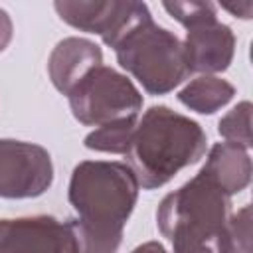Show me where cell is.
I'll list each match as a JSON object with an SVG mask.
<instances>
[{"label": "cell", "mask_w": 253, "mask_h": 253, "mask_svg": "<svg viewBox=\"0 0 253 253\" xmlns=\"http://www.w3.org/2000/svg\"><path fill=\"white\" fill-rule=\"evenodd\" d=\"M0 253H81L75 227L51 215L0 219Z\"/></svg>", "instance_id": "ba28073f"}, {"label": "cell", "mask_w": 253, "mask_h": 253, "mask_svg": "<svg viewBox=\"0 0 253 253\" xmlns=\"http://www.w3.org/2000/svg\"><path fill=\"white\" fill-rule=\"evenodd\" d=\"M55 12L69 26L99 34L113 49L142 22L150 10L142 2H55Z\"/></svg>", "instance_id": "8992f818"}, {"label": "cell", "mask_w": 253, "mask_h": 253, "mask_svg": "<svg viewBox=\"0 0 253 253\" xmlns=\"http://www.w3.org/2000/svg\"><path fill=\"white\" fill-rule=\"evenodd\" d=\"M186 34L184 49L188 57L190 73H217L225 71L233 59L235 36L229 26L217 20V14L208 16L190 24Z\"/></svg>", "instance_id": "9c48e42d"}, {"label": "cell", "mask_w": 253, "mask_h": 253, "mask_svg": "<svg viewBox=\"0 0 253 253\" xmlns=\"http://www.w3.org/2000/svg\"><path fill=\"white\" fill-rule=\"evenodd\" d=\"M217 132L233 144H239L243 148L251 146V103L241 101L235 105L221 121L217 126Z\"/></svg>", "instance_id": "9a60e30c"}, {"label": "cell", "mask_w": 253, "mask_h": 253, "mask_svg": "<svg viewBox=\"0 0 253 253\" xmlns=\"http://www.w3.org/2000/svg\"><path fill=\"white\" fill-rule=\"evenodd\" d=\"M217 253H251V208L243 206L235 213H231L217 239H215Z\"/></svg>", "instance_id": "5bb4252c"}, {"label": "cell", "mask_w": 253, "mask_h": 253, "mask_svg": "<svg viewBox=\"0 0 253 253\" xmlns=\"http://www.w3.org/2000/svg\"><path fill=\"white\" fill-rule=\"evenodd\" d=\"M138 180L128 164L87 160L75 166L69 202L81 253H117L123 229L134 210Z\"/></svg>", "instance_id": "6da1fadb"}, {"label": "cell", "mask_w": 253, "mask_h": 253, "mask_svg": "<svg viewBox=\"0 0 253 253\" xmlns=\"http://www.w3.org/2000/svg\"><path fill=\"white\" fill-rule=\"evenodd\" d=\"M233 95H235V89L225 79L215 75H202L190 81L178 93V101L196 113L211 115L223 105H227L233 99Z\"/></svg>", "instance_id": "7c38bea8"}, {"label": "cell", "mask_w": 253, "mask_h": 253, "mask_svg": "<svg viewBox=\"0 0 253 253\" xmlns=\"http://www.w3.org/2000/svg\"><path fill=\"white\" fill-rule=\"evenodd\" d=\"M227 217L229 196L202 172L168 194L156 211L158 229L172 241V249H215V239Z\"/></svg>", "instance_id": "3957f363"}, {"label": "cell", "mask_w": 253, "mask_h": 253, "mask_svg": "<svg viewBox=\"0 0 253 253\" xmlns=\"http://www.w3.org/2000/svg\"><path fill=\"white\" fill-rule=\"evenodd\" d=\"M206 146L208 136L196 121L158 105L150 107L136 123L126 156L138 186L154 190L182 168L198 162Z\"/></svg>", "instance_id": "7a4b0ae2"}, {"label": "cell", "mask_w": 253, "mask_h": 253, "mask_svg": "<svg viewBox=\"0 0 253 253\" xmlns=\"http://www.w3.org/2000/svg\"><path fill=\"white\" fill-rule=\"evenodd\" d=\"M67 97L73 117L95 126L138 117L142 109V95L132 81L105 65L95 67Z\"/></svg>", "instance_id": "5b68a950"}, {"label": "cell", "mask_w": 253, "mask_h": 253, "mask_svg": "<svg viewBox=\"0 0 253 253\" xmlns=\"http://www.w3.org/2000/svg\"><path fill=\"white\" fill-rule=\"evenodd\" d=\"M123 69L132 73L152 95H164L178 87L188 75V57L180 38L150 20L134 28L117 47Z\"/></svg>", "instance_id": "277c9868"}, {"label": "cell", "mask_w": 253, "mask_h": 253, "mask_svg": "<svg viewBox=\"0 0 253 253\" xmlns=\"http://www.w3.org/2000/svg\"><path fill=\"white\" fill-rule=\"evenodd\" d=\"M103 65V55L97 43L85 38H65L61 40L47 61L51 83L69 95L95 67Z\"/></svg>", "instance_id": "30bf717a"}, {"label": "cell", "mask_w": 253, "mask_h": 253, "mask_svg": "<svg viewBox=\"0 0 253 253\" xmlns=\"http://www.w3.org/2000/svg\"><path fill=\"white\" fill-rule=\"evenodd\" d=\"M138 119H119L107 125H101L91 134L85 136V146L99 152H113V154H126L132 142V134L136 128Z\"/></svg>", "instance_id": "4fadbf2b"}, {"label": "cell", "mask_w": 253, "mask_h": 253, "mask_svg": "<svg viewBox=\"0 0 253 253\" xmlns=\"http://www.w3.org/2000/svg\"><path fill=\"white\" fill-rule=\"evenodd\" d=\"M206 174L215 186L221 188L223 194L229 198L241 192L251 178V158L247 148L233 144V142H217L211 146L204 168L200 170Z\"/></svg>", "instance_id": "8fae6325"}, {"label": "cell", "mask_w": 253, "mask_h": 253, "mask_svg": "<svg viewBox=\"0 0 253 253\" xmlns=\"http://www.w3.org/2000/svg\"><path fill=\"white\" fill-rule=\"evenodd\" d=\"M221 10L229 12L231 16L235 18H241V20H249L251 14H253V2L251 0H239V2H221L219 4Z\"/></svg>", "instance_id": "e0dca14e"}, {"label": "cell", "mask_w": 253, "mask_h": 253, "mask_svg": "<svg viewBox=\"0 0 253 253\" xmlns=\"http://www.w3.org/2000/svg\"><path fill=\"white\" fill-rule=\"evenodd\" d=\"M12 40V20L10 16L0 8V51H4L8 47Z\"/></svg>", "instance_id": "ac0fdd59"}, {"label": "cell", "mask_w": 253, "mask_h": 253, "mask_svg": "<svg viewBox=\"0 0 253 253\" xmlns=\"http://www.w3.org/2000/svg\"><path fill=\"white\" fill-rule=\"evenodd\" d=\"M162 6L174 20H178L186 28L198 20L217 14V4L213 2H164Z\"/></svg>", "instance_id": "2e32d148"}, {"label": "cell", "mask_w": 253, "mask_h": 253, "mask_svg": "<svg viewBox=\"0 0 253 253\" xmlns=\"http://www.w3.org/2000/svg\"><path fill=\"white\" fill-rule=\"evenodd\" d=\"M53 182L49 152L34 142L0 138V196L36 198Z\"/></svg>", "instance_id": "52a82bcc"}, {"label": "cell", "mask_w": 253, "mask_h": 253, "mask_svg": "<svg viewBox=\"0 0 253 253\" xmlns=\"http://www.w3.org/2000/svg\"><path fill=\"white\" fill-rule=\"evenodd\" d=\"M130 253H166V249L158 241H146V243L138 245L136 249H132Z\"/></svg>", "instance_id": "d6986e66"}]
</instances>
